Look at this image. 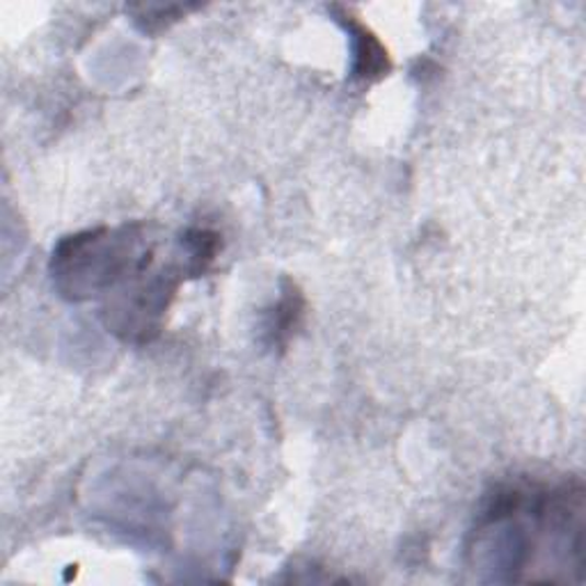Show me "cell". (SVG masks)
Masks as SVG:
<instances>
[{
    "mask_svg": "<svg viewBox=\"0 0 586 586\" xmlns=\"http://www.w3.org/2000/svg\"><path fill=\"white\" fill-rule=\"evenodd\" d=\"M300 317H302V296L294 285H289L283 300L275 305L271 321L266 325L271 346H285L287 340L296 333Z\"/></svg>",
    "mask_w": 586,
    "mask_h": 586,
    "instance_id": "2",
    "label": "cell"
},
{
    "mask_svg": "<svg viewBox=\"0 0 586 586\" xmlns=\"http://www.w3.org/2000/svg\"><path fill=\"white\" fill-rule=\"evenodd\" d=\"M340 21L346 25V31L351 33V37L355 42V48H353V54H355L353 76L355 79H363V81L380 79V76L390 69L386 48L380 46L378 39L367 28H363L360 23L346 21V16H342Z\"/></svg>",
    "mask_w": 586,
    "mask_h": 586,
    "instance_id": "1",
    "label": "cell"
}]
</instances>
